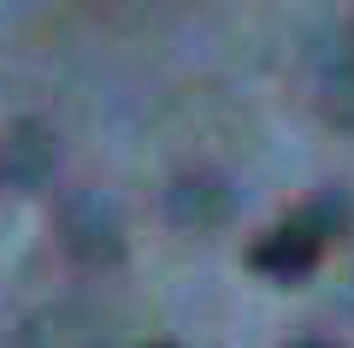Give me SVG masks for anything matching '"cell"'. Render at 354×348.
<instances>
[{"label":"cell","instance_id":"cell-1","mask_svg":"<svg viewBox=\"0 0 354 348\" xmlns=\"http://www.w3.org/2000/svg\"><path fill=\"white\" fill-rule=\"evenodd\" d=\"M59 230H65V248L83 254V260H118V254H124V224H118V212L106 207L101 195L65 201Z\"/></svg>","mask_w":354,"mask_h":348},{"label":"cell","instance_id":"cell-2","mask_svg":"<svg viewBox=\"0 0 354 348\" xmlns=\"http://www.w3.org/2000/svg\"><path fill=\"white\" fill-rule=\"evenodd\" d=\"M319 254H325V242L313 237V230H301V224H278L272 237H260V242H248V266L254 272H266V277H307L319 266Z\"/></svg>","mask_w":354,"mask_h":348},{"label":"cell","instance_id":"cell-3","mask_svg":"<svg viewBox=\"0 0 354 348\" xmlns=\"http://www.w3.org/2000/svg\"><path fill=\"white\" fill-rule=\"evenodd\" d=\"M48 165H53L48 130H41V125H18L12 142H6V154H0L6 183H12V189H30V183H41V177H48Z\"/></svg>","mask_w":354,"mask_h":348},{"label":"cell","instance_id":"cell-4","mask_svg":"<svg viewBox=\"0 0 354 348\" xmlns=\"http://www.w3.org/2000/svg\"><path fill=\"white\" fill-rule=\"evenodd\" d=\"M171 212L189 230H207V224H218L230 212V195H225V183H183V189H171Z\"/></svg>","mask_w":354,"mask_h":348},{"label":"cell","instance_id":"cell-5","mask_svg":"<svg viewBox=\"0 0 354 348\" xmlns=\"http://www.w3.org/2000/svg\"><path fill=\"white\" fill-rule=\"evenodd\" d=\"M330 107H337V118H342V125H354V71L330 83Z\"/></svg>","mask_w":354,"mask_h":348},{"label":"cell","instance_id":"cell-6","mask_svg":"<svg viewBox=\"0 0 354 348\" xmlns=\"http://www.w3.org/2000/svg\"><path fill=\"white\" fill-rule=\"evenodd\" d=\"M290 348H337V342H330V336H295Z\"/></svg>","mask_w":354,"mask_h":348},{"label":"cell","instance_id":"cell-7","mask_svg":"<svg viewBox=\"0 0 354 348\" xmlns=\"http://www.w3.org/2000/svg\"><path fill=\"white\" fill-rule=\"evenodd\" d=\"M148 348H177V342H148Z\"/></svg>","mask_w":354,"mask_h":348}]
</instances>
